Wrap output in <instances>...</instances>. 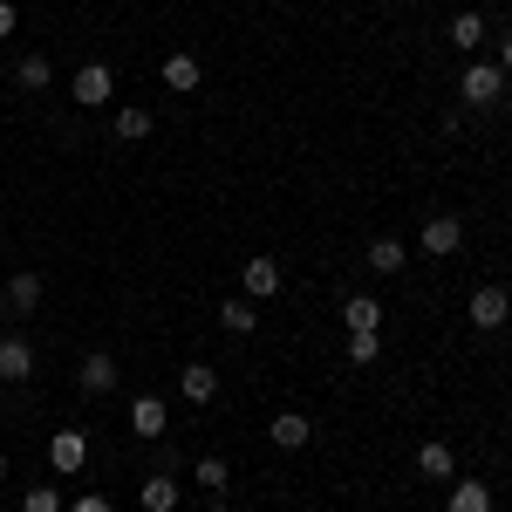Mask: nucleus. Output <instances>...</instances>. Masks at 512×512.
I'll use <instances>...</instances> for the list:
<instances>
[{
    "instance_id": "obj_1",
    "label": "nucleus",
    "mask_w": 512,
    "mask_h": 512,
    "mask_svg": "<svg viewBox=\"0 0 512 512\" xmlns=\"http://www.w3.org/2000/svg\"><path fill=\"white\" fill-rule=\"evenodd\" d=\"M458 96H465L472 110L506 103V69H499V62H472V69H465V82H458Z\"/></svg>"
},
{
    "instance_id": "obj_2",
    "label": "nucleus",
    "mask_w": 512,
    "mask_h": 512,
    "mask_svg": "<svg viewBox=\"0 0 512 512\" xmlns=\"http://www.w3.org/2000/svg\"><path fill=\"white\" fill-rule=\"evenodd\" d=\"M69 96H76L82 110H103V103L117 96V76H110V62H82L76 82H69Z\"/></svg>"
},
{
    "instance_id": "obj_3",
    "label": "nucleus",
    "mask_w": 512,
    "mask_h": 512,
    "mask_svg": "<svg viewBox=\"0 0 512 512\" xmlns=\"http://www.w3.org/2000/svg\"><path fill=\"white\" fill-rule=\"evenodd\" d=\"M417 239H424V253H431V260H451V253L465 246V219H458V212H431Z\"/></svg>"
},
{
    "instance_id": "obj_4",
    "label": "nucleus",
    "mask_w": 512,
    "mask_h": 512,
    "mask_svg": "<svg viewBox=\"0 0 512 512\" xmlns=\"http://www.w3.org/2000/svg\"><path fill=\"white\" fill-rule=\"evenodd\" d=\"M465 315H472V328L492 335V328H506V321H512V294H506V287H478L472 301H465Z\"/></svg>"
},
{
    "instance_id": "obj_5",
    "label": "nucleus",
    "mask_w": 512,
    "mask_h": 512,
    "mask_svg": "<svg viewBox=\"0 0 512 512\" xmlns=\"http://www.w3.org/2000/svg\"><path fill=\"white\" fill-rule=\"evenodd\" d=\"M117 376H123V369H117L103 349L76 362V390H82V396H110V390H117Z\"/></svg>"
},
{
    "instance_id": "obj_6",
    "label": "nucleus",
    "mask_w": 512,
    "mask_h": 512,
    "mask_svg": "<svg viewBox=\"0 0 512 512\" xmlns=\"http://www.w3.org/2000/svg\"><path fill=\"white\" fill-rule=\"evenodd\" d=\"M239 287H246V301H274L280 287H287V274H280V260H246Z\"/></svg>"
},
{
    "instance_id": "obj_7",
    "label": "nucleus",
    "mask_w": 512,
    "mask_h": 512,
    "mask_svg": "<svg viewBox=\"0 0 512 512\" xmlns=\"http://www.w3.org/2000/svg\"><path fill=\"white\" fill-rule=\"evenodd\" d=\"M48 465H55L62 478H76L82 465H89V437H82V431H55V437H48Z\"/></svg>"
},
{
    "instance_id": "obj_8",
    "label": "nucleus",
    "mask_w": 512,
    "mask_h": 512,
    "mask_svg": "<svg viewBox=\"0 0 512 512\" xmlns=\"http://www.w3.org/2000/svg\"><path fill=\"white\" fill-rule=\"evenodd\" d=\"M342 321H349V335H383V301L376 294H349L342 301Z\"/></svg>"
},
{
    "instance_id": "obj_9",
    "label": "nucleus",
    "mask_w": 512,
    "mask_h": 512,
    "mask_svg": "<svg viewBox=\"0 0 512 512\" xmlns=\"http://www.w3.org/2000/svg\"><path fill=\"white\" fill-rule=\"evenodd\" d=\"M35 376V349L21 335H0V383H28Z\"/></svg>"
},
{
    "instance_id": "obj_10",
    "label": "nucleus",
    "mask_w": 512,
    "mask_h": 512,
    "mask_svg": "<svg viewBox=\"0 0 512 512\" xmlns=\"http://www.w3.org/2000/svg\"><path fill=\"white\" fill-rule=\"evenodd\" d=\"M178 390H185V403H212L219 396V369L212 362H185L178 369Z\"/></svg>"
},
{
    "instance_id": "obj_11",
    "label": "nucleus",
    "mask_w": 512,
    "mask_h": 512,
    "mask_svg": "<svg viewBox=\"0 0 512 512\" xmlns=\"http://www.w3.org/2000/svg\"><path fill=\"white\" fill-rule=\"evenodd\" d=\"M0 301H7V315H35L41 308V274H14Z\"/></svg>"
},
{
    "instance_id": "obj_12",
    "label": "nucleus",
    "mask_w": 512,
    "mask_h": 512,
    "mask_svg": "<svg viewBox=\"0 0 512 512\" xmlns=\"http://www.w3.org/2000/svg\"><path fill=\"white\" fill-rule=\"evenodd\" d=\"M130 431L151 437V444L164 437V403H158V396H130Z\"/></svg>"
},
{
    "instance_id": "obj_13",
    "label": "nucleus",
    "mask_w": 512,
    "mask_h": 512,
    "mask_svg": "<svg viewBox=\"0 0 512 512\" xmlns=\"http://www.w3.org/2000/svg\"><path fill=\"white\" fill-rule=\"evenodd\" d=\"M219 328H226V335H253V328H260V308H253L246 294H233V301H219Z\"/></svg>"
},
{
    "instance_id": "obj_14",
    "label": "nucleus",
    "mask_w": 512,
    "mask_h": 512,
    "mask_svg": "<svg viewBox=\"0 0 512 512\" xmlns=\"http://www.w3.org/2000/svg\"><path fill=\"white\" fill-rule=\"evenodd\" d=\"M137 499H144V512H178V478H171V472H151Z\"/></svg>"
},
{
    "instance_id": "obj_15",
    "label": "nucleus",
    "mask_w": 512,
    "mask_h": 512,
    "mask_svg": "<svg viewBox=\"0 0 512 512\" xmlns=\"http://www.w3.org/2000/svg\"><path fill=\"white\" fill-rule=\"evenodd\" d=\"M308 437H315V424H308L301 410H280V417H274V444H280V451H301Z\"/></svg>"
},
{
    "instance_id": "obj_16",
    "label": "nucleus",
    "mask_w": 512,
    "mask_h": 512,
    "mask_svg": "<svg viewBox=\"0 0 512 512\" xmlns=\"http://www.w3.org/2000/svg\"><path fill=\"white\" fill-rule=\"evenodd\" d=\"M444 41H451L458 55H478V48H485V21H478V14H458V21L444 28Z\"/></svg>"
},
{
    "instance_id": "obj_17",
    "label": "nucleus",
    "mask_w": 512,
    "mask_h": 512,
    "mask_svg": "<svg viewBox=\"0 0 512 512\" xmlns=\"http://www.w3.org/2000/svg\"><path fill=\"white\" fill-rule=\"evenodd\" d=\"M164 89L192 96V89H198V55H164Z\"/></svg>"
},
{
    "instance_id": "obj_18",
    "label": "nucleus",
    "mask_w": 512,
    "mask_h": 512,
    "mask_svg": "<svg viewBox=\"0 0 512 512\" xmlns=\"http://www.w3.org/2000/svg\"><path fill=\"white\" fill-rule=\"evenodd\" d=\"M417 472H424V478H451V472H458V458H451V444H444V437H431V444L417 451Z\"/></svg>"
},
{
    "instance_id": "obj_19",
    "label": "nucleus",
    "mask_w": 512,
    "mask_h": 512,
    "mask_svg": "<svg viewBox=\"0 0 512 512\" xmlns=\"http://www.w3.org/2000/svg\"><path fill=\"white\" fill-rule=\"evenodd\" d=\"M451 512H492V485L458 478V485H451Z\"/></svg>"
},
{
    "instance_id": "obj_20",
    "label": "nucleus",
    "mask_w": 512,
    "mask_h": 512,
    "mask_svg": "<svg viewBox=\"0 0 512 512\" xmlns=\"http://www.w3.org/2000/svg\"><path fill=\"white\" fill-rule=\"evenodd\" d=\"M117 137L123 144H144V137H151V110H144V103H123L117 110Z\"/></svg>"
},
{
    "instance_id": "obj_21",
    "label": "nucleus",
    "mask_w": 512,
    "mask_h": 512,
    "mask_svg": "<svg viewBox=\"0 0 512 512\" xmlns=\"http://www.w3.org/2000/svg\"><path fill=\"white\" fill-rule=\"evenodd\" d=\"M192 485H205L212 499H226V485H233V472H226V458H198V465H192Z\"/></svg>"
},
{
    "instance_id": "obj_22",
    "label": "nucleus",
    "mask_w": 512,
    "mask_h": 512,
    "mask_svg": "<svg viewBox=\"0 0 512 512\" xmlns=\"http://www.w3.org/2000/svg\"><path fill=\"white\" fill-rule=\"evenodd\" d=\"M14 82H21V89H48V82H55L48 55H21V62H14Z\"/></svg>"
},
{
    "instance_id": "obj_23",
    "label": "nucleus",
    "mask_w": 512,
    "mask_h": 512,
    "mask_svg": "<svg viewBox=\"0 0 512 512\" xmlns=\"http://www.w3.org/2000/svg\"><path fill=\"white\" fill-rule=\"evenodd\" d=\"M369 267H376V274H403V267H410V253H403L396 239H376V246H369Z\"/></svg>"
},
{
    "instance_id": "obj_24",
    "label": "nucleus",
    "mask_w": 512,
    "mask_h": 512,
    "mask_svg": "<svg viewBox=\"0 0 512 512\" xmlns=\"http://www.w3.org/2000/svg\"><path fill=\"white\" fill-rule=\"evenodd\" d=\"M376 355H383V335H349V362L355 369H369Z\"/></svg>"
},
{
    "instance_id": "obj_25",
    "label": "nucleus",
    "mask_w": 512,
    "mask_h": 512,
    "mask_svg": "<svg viewBox=\"0 0 512 512\" xmlns=\"http://www.w3.org/2000/svg\"><path fill=\"white\" fill-rule=\"evenodd\" d=\"M21 512H69V506H62V492H55V485H35V492L21 499Z\"/></svg>"
},
{
    "instance_id": "obj_26",
    "label": "nucleus",
    "mask_w": 512,
    "mask_h": 512,
    "mask_svg": "<svg viewBox=\"0 0 512 512\" xmlns=\"http://www.w3.org/2000/svg\"><path fill=\"white\" fill-rule=\"evenodd\" d=\"M69 512H117V506H110L103 492H82V499H76V506H69Z\"/></svg>"
},
{
    "instance_id": "obj_27",
    "label": "nucleus",
    "mask_w": 512,
    "mask_h": 512,
    "mask_svg": "<svg viewBox=\"0 0 512 512\" xmlns=\"http://www.w3.org/2000/svg\"><path fill=\"white\" fill-rule=\"evenodd\" d=\"M14 28H21V14H14V0H0V41L14 35Z\"/></svg>"
},
{
    "instance_id": "obj_28",
    "label": "nucleus",
    "mask_w": 512,
    "mask_h": 512,
    "mask_svg": "<svg viewBox=\"0 0 512 512\" xmlns=\"http://www.w3.org/2000/svg\"><path fill=\"white\" fill-rule=\"evenodd\" d=\"M499 69L512 76V35H499Z\"/></svg>"
},
{
    "instance_id": "obj_29",
    "label": "nucleus",
    "mask_w": 512,
    "mask_h": 512,
    "mask_svg": "<svg viewBox=\"0 0 512 512\" xmlns=\"http://www.w3.org/2000/svg\"><path fill=\"white\" fill-rule=\"evenodd\" d=\"M0 478H7V451H0Z\"/></svg>"
},
{
    "instance_id": "obj_30",
    "label": "nucleus",
    "mask_w": 512,
    "mask_h": 512,
    "mask_svg": "<svg viewBox=\"0 0 512 512\" xmlns=\"http://www.w3.org/2000/svg\"><path fill=\"white\" fill-rule=\"evenodd\" d=\"M506 117H512V89H506Z\"/></svg>"
},
{
    "instance_id": "obj_31",
    "label": "nucleus",
    "mask_w": 512,
    "mask_h": 512,
    "mask_svg": "<svg viewBox=\"0 0 512 512\" xmlns=\"http://www.w3.org/2000/svg\"><path fill=\"white\" fill-rule=\"evenodd\" d=\"M0 321H7V301H0Z\"/></svg>"
},
{
    "instance_id": "obj_32",
    "label": "nucleus",
    "mask_w": 512,
    "mask_h": 512,
    "mask_svg": "<svg viewBox=\"0 0 512 512\" xmlns=\"http://www.w3.org/2000/svg\"><path fill=\"white\" fill-rule=\"evenodd\" d=\"M212 512H226V499H219V506H212Z\"/></svg>"
}]
</instances>
